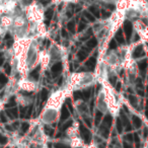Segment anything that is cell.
Here are the masks:
<instances>
[{"label": "cell", "mask_w": 148, "mask_h": 148, "mask_svg": "<svg viewBox=\"0 0 148 148\" xmlns=\"http://www.w3.org/2000/svg\"><path fill=\"white\" fill-rule=\"evenodd\" d=\"M17 86L21 89L25 91H29V92H32V91H35L37 89V82L36 81H33L31 79H21L18 83H17Z\"/></svg>", "instance_id": "obj_3"}, {"label": "cell", "mask_w": 148, "mask_h": 148, "mask_svg": "<svg viewBox=\"0 0 148 148\" xmlns=\"http://www.w3.org/2000/svg\"><path fill=\"white\" fill-rule=\"evenodd\" d=\"M3 67H4V70H5V73H6V75H10V74H11V69H12L10 64L6 63L4 66H3Z\"/></svg>", "instance_id": "obj_19"}, {"label": "cell", "mask_w": 148, "mask_h": 148, "mask_svg": "<svg viewBox=\"0 0 148 148\" xmlns=\"http://www.w3.org/2000/svg\"><path fill=\"white\" fill-rule=\"evenodd\" d=\"M3 62H4V58H0V67L2 66Z\"/></svg>", "instance_id": "obj_21"}, {"label": "cell", "mask_w": 148, "mask_h": 148, "mask_svg": "<svg viewBox=\"0 0 148 148\" xmlns=\"http://www.w3.org/2000/svg\"><path fill=\"white\" fill-rule=\"evenodd\" d=\"M7 82H8V79H7L6 75L5 74H0V88L4 86Z\"/></svg>", "instance_id": "obj_12"}, {"label": "cell", "mask_w": 148, "mask_h": 148, "mask_svg": "<svg viewBox=\"0 0 148 148\" xmlns=\"http://www.w3.org/2000/svg\"><path fill=\"white\" fill-rule=\"evenodd\" d=\"M67 29L71 33H74L75 32V21H70L69 23H67Z\"/></svg>", "instance_id": "obj_13"}, {"label": "cell", "mask_w": 148, "mask_h": 148, "mask_svg": "<svg viewBox=\"0 0 148 148\" xmlns=\"http://www.w3.org/2000/svg\"><path fill=\"white\" fill-rule=\"evenodd\" d=\"M8 142H9V139L6 137V136L0 134V144H1V145H6Z\"/></svg>", "instance_id": "obj_16"}, {"label": "cell", "mask_w": 148, "mask_h": 148, "mask_svg": "<svg viewBox=\"0 0 148 148\" xmlns=\"http://www.w3.org/2000/svg\"><path fill=\"white\" fill-rule=\"evenodd\" d=\"M60 109L54 107H45L44 111L40 116V122L43 125H51L59 120Z\"/></svg>", "instance_id": "obj_1"}, {"label": "cell", "mask_w": 148, "mask_h": 148, "mask_svg": "<svg viewBox=\"0 0 148 148\" xmlns=\"http://www.w3.org/2000/svg\"><path fill=\"white\" fill-rule=\"evenodd\" d=\"M21 131H23V133H27V132L29 131V127H31V124L29 123H23V124H21Z\"/></svg>", "instance_id": "obj_15"}, {"label": "cell", "mask_w": 148, "mask_h": 148, "mask_svg": "<svg viewBox=\"0 0 148 148\" xmlns=\"http://www.w3.org/2000/svg\"><path fill=\"white\" fill-rule=\"evenodd\" d=\"M62 37H63V38H67V37H68L67 32H66V29H62Z\"/></svg>", "instance_id": "obj_20"}, {"label": "cell", "mask_w": 148, "mask_h": 148, "mask_svg": "<svg viewBox=\"0 0 148 148\" xmlns=\"http://www.w3.org/2000/svg\"><path fill=\"white\" fill-rule=\"evenodd\" d=\"M103 114L101 111L97 110V113H95V126H99V124L101 123V120L103 119Z\"/></svg>", "instance_id": "obj_10"}, {"label": "cell", "mask_w": 148, "mask_h": 148, "mask_svg": "<svg viewBox=\"0 0 148 148\" xmlns=\"http://www.w3.org/2000/svg\"><path fill=\"white\" fill-rule=\"evenodd\" d=\"M128 101H129L130 105H131L133 108H135V109H136V108L138 107V103H139V99H137V97L130 95H129V99H128Z\"/></svg>", "instance_id": "obj_8"}, {"label": "cell", "mask_w": 148, "mask_h": 148, "mask_svg": "<svg viewBox=\"0 0 148 148\" xmlns=\"http://www.w3.org/2000/svg\"><path fill=\"white\" fill-rule=\"evenodd\" d=\"M88 11L95 17V18H99V17H101V10H99L95 5H90Z\"/></svg>", "instance_id": "obj_6"}, {"label": "cell", "mask_w": 148, "mask_h": 148, "mask_svg": "<svg viewBox=\"0 0 148 148\" xmlns=\"http://www.w3.org/2000/svg\"><path fill=\"white\" fill-rule=\"evenodd\" d=\"M7 121H8V118H7V116L5 115L4 112H0V122L3 124H6Z\"/></svg>", "instance_id": "obj_14"}, {"label": "cell", "mask_w": 148, "mask_h": 148, "mask_svg": "<svg viewBox=\"0 0 148 148\" xmlns=\"http://www.w3.org/2000/svg\"><path fill=\"white\" fill-rule=\"evenodd\" d=\"M60 115H62L61 116V119L64 120V121H66V120L69 119V117H70V112H69V110H68V108L67 107H64L63 109H62L61 111H60Z\"/></svg>", "instance_id": "obj_7"}, {"label": "cell", "mask_w": 148, "mask_h": 148, "mask_svg": "<svg viewBox=\"0 0 148 148\" xmlns=\"http://www.w3.org/2000/svg\"><path fill=\"white\" fill-rule=\"evenodd\" d=\"M132 122H133V125L135 128L139 129L141 127V119L140 117H137V116H132Z\"/></svg>", "instance_id": "obj_9"}, {"label": "cell", "mask_w": 148, "mask_h": 148, "mask_svg": "<svg viewBox=\"0 0 148 148\" xmlns=\"http://www.w3.org/2000/svg\"><path fill=\"white\" fill-rule=\"evenodd\" d=\"M75 110L78 114L82 115H86V114H89V110L87 105L84 103L83 101H75Z\"/></svg>", "instance_id": "obj_4"}, {"label": "cell", "mask_w": 148, "mask_h": 148, "mask_svg": "<svg viewBox=\"0 0 148 148\" xmlns=\"http://www.w3.org/2000/svg\"><path fill=\"white\" fill-rule=\"evenodd\" d=\"M87 47H89V48H91V49H92V48H95V46L97 45V40L95 39H92V40H89L88 42H87Z\"/></svg>", "instance_id": "obj_18"}, {"label": "cell", "mask_w": 148, "mask_h": 148, "mask_svg": "<svg viewBox=\"0 0 148 148\" xmlns=\"http://www.w3.org/2000/svg\"><path fill=\"white\" fill-rule=\"evenodd\" d=\"M83 14H84V16L86 17L87 21H91V23H95V21H97V18H95V17L93 16L89 11H84Z\"/></svg>", "instance_id": "obj_11"}, {"label": "cell", "mask_w": 148, "mask_h": 148, "mask_svg": "<svg viewBox=\"0 0 148 148\" xmlns=\"http://www.w3.org/2000/svg\"><path fill=\"white\" fill-rule=\"evenodd\" d=\"M13 17L11 15H4V16L0 17V25L3 27V29H8L12 25Z\"/></svg>", "instance_id": "obj_5"}, {"label": "cell", "mask_w": 148, "mask_h": 148, "mask_svg": "<svg viewBox=\"0 0 148 148\" xmlns=\"http://www.w3.org/2000/svg\"><path fill=\"white\" fill-rule=\"evenodd\" d=\"M123 139H124V141H125V142L132 143V142H133V135H132L131 133H129V134H127V135L124 136Z\"/></svg>", "instance_id": "obj_17"}, {"label": "cell", "mask_w": 148, "mask_h": 148, "mask_svg": "<svg viewBox=\"0 0 148 148\" xmlns=\"http://www.w3.org/2000/svg\"><path fill=\"white\" fill-rule=\"evenodd\" d=\"M97 110L101 111L103 114L108 113V105H107V101H106V92L103 90V87L99 90V95H97Z\"/></svg>", "instance_id": "obj_2"}]
</instances>
